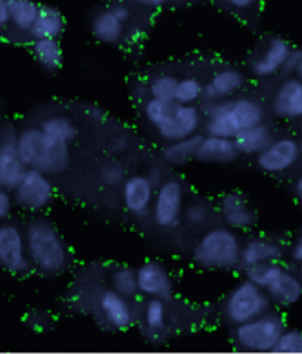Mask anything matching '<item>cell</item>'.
<instances>
[{
	"label": "cell",
	"instance_id": "obj_35",
	"mask_svg": "<svg viewBox=\"0 0 302 354\" xmlns=\"http://www.w3.org/2000/svg\"><path fill=\"white\" fill-rule=\"evenodd\" d=\"M129 177L126 165L121 161H109L99 171V179L106 187H117L126 182Z\"/></svg>",
	"mask_w": 302,
	"mask_h": 354
},
{
	"label": "cell",
	"instance_id": "obj_48",
	"mask_svg": "<svg viewBox=\"0 0 302 354\" xmlns=\"http://www.w3.org/2000/svg\"><path fill=\"white\" fill-rule=\"evenodd\" d=\"M296 272H298V274H299V278L302 279V261H301V263H298V268H296Z\"/></svg>",
	"mask_w": 302,
	"mask_h": 354
},
{
	"label": "cell",
	"instance_id": "obj_50",
	"mask_svg": "<svg viewBox=\"0 0 302 354\" xmlns=\"http://www.w3.org/2000/svg\"><path fill=\"white\" fill-rule=\"evenodd\" d=\"M299 147H301V151H302V138H301V140H299Z\"/></svg>",
	"mask_w": 302,
	"mask_h": 354
},
{
	"label": "cell",
	"instance_id": "obj_2",
	"mask_svg": "<svg viewBox=\"0 0 302 354\" xmlns=\"http://www.w3.org/2000/svg\"><path fill=\"white\" fill-rule=\"evenodd\" d=\"M264 106L251 96L209 102L205 114L207 135L234 139L242 130L264 123Z\"/></svg>",
	"mask_w": 302,
	"mask_h": 354
},
{
	"label": "cell",
	"instance_id": "obj_19",
	"mask_svg": "<svg viewBox=\"0 0 302 354\" xmlns=\"http://www.w3.org/2000/svg\"><path fill=\"white\" fill-rule=\"evenodd\" d=\"M272 106L273 113L283 120L302 118V80L299 77H287L276 88Z\"/></svg>",
	"mask_w": 302,
	"mask_h": 354
},
{
	"label": "cell",
	"instance_id": "obj_8",
	"mask_svg": "<svg viewBox=\"0 0 302 354\" xmlns=\"http://www.w3.org/2000/svg\"><path fill=\"white\" fill-rule=\"evenodd\" d=\"M0 268L15 276L35 270L28 256L26 232L14 221H0Z\"/></svg>",
	"mask_w": 302,
	"mask_h": 354
},
{
	"label": "cell",
	"instance_id": "obj_33",
	"mask_svg": "<svg viewBox=\"0 0 302 354\" xmlns=\"http://www.w3.org/2000/svg\"><path fill=\"white\" fill-rule=\"evenodd\" d=\"M200 97H204V84L195 77H185L178 80L176 87L174 101L183 105H195Z\"/></svg>",
	"mask_w": 302,
	"mask_h": 354
},
{
	"label": "cell",
	"instance_id": "obj_4",
	"mask_svg": "<svg viewBox=\"0 0 302 354\" xmlns=\"http://www.w3.org/2000/svg\"><path fill=\"white\" fill-rule=\"evenodd\" d=\"M143 113L165 142L195 136L202 126V114L195 105L148 97L143 105Z\"/></svg>",
	"mask_w": 302,
	"mask_h": 354
},
{
	"label": "cell",
	"instance_id": "obj_9",
	"mask_svg": "<svg viewBox=\"0 0 302 354\" xmlns=\"http://www.w3.org/2000/svg\"><path fill=\"white\" fill-rule=\"evenodd\" d=\"M186 189L185 185L171 177L165 179L155 191L152 203V218L155 225L161 229H173L183 218Z\"/></svg>",
	"mask_w": 302,
	"mask_h": 354
},
{
	"label": "cell",
	"instance_id": "obj_29",
	"mask_svg": "<svg viewBox=\"0 0 302 354\" xmlns=\"http://www.w3.org/2000/svg\"><path fill=\"white\" fill-rule=\"evenodd\" d=\"M39 126L53 139L65 143H71L78 135V129L74 121L70 117L61 114L46 117L41 120V123Z\"/></svg>",
	"mask_w": 302,
	"mask_h": 354
},
{
	"label": "cell",
	"instance_id": "obj_43",
	"mask_svg": "<svg viewBox=\"0 0 302 354\" xmlns=\"http://www.w3.org/2000/svg\"><path fill=\"white\" fill-rule=\"evenodd\" d=\"M147 176H148V179L153 183L155 187H158V186L165 180L164 171H162L160 167H152V169H149V171L147 173Z\"/></svg>",
	"mask_w": 302,
	"mask_h": 354
},
{
	"label": "cell",
	"instance_id": "obj_49",
	"mask_svg": "<svg viewBox=\"0 0 302 354\" xmlns=\"http://www.w3.org/2000/svg\"><path fill=\"white\" fill-rule=\"evenodd\" d=\"M296 75L299 77V79L302 80V64H301V66H299V70H298V73H296Z\"/></svg>",
	"mask_w": 302,
	"mask_h": 354
},
{
	"label": "cell",
	"instance_id": "obj_21",
	"mask_svg": "<svg viewBox=\"0 0 302 354\" xmlns=\"http://www.w3.org/2000/svg\"><path fill=\"white\" fill-rule=\"evenodd\" d=\"M245 84V75L234 68H223L211 75L204 84V99L208 102L233 97Z\"/></svg>",
	"mask_w": 302,
	"mask_h": 354
},
{
	"label": "cell",
	"instance_id": "obj_47",
	"mask_svg": "<svg viewBox=\"0 0 302 354\" xmlns=\"http://www.w3.org/2000/svg\"><path fill=\"white\" fill-rule=\"evenodd\" d=\"M173 3H189V2H199V0H170Z\"/></svg>",
	"mask_w": 302,
	"mask_h": 354
},
{
	"label": "cell",
	"instance_id": "obj_44",
	"mask_svg": "<svg viewBox=\"0 0 302 354\" xmlns=\"http://www.w3.org/2000/svg\"><path fill=\"white\" fill-rule=\"evenodd\" d=\"M129 2H133L136 5L149 6V8H162L164 5L170 2V0H129Z\"/></svg>",
	"mask_w": 302,
	"mask_h": 354
},
{
	"label": "cell",
	"instance_id": "obj_38",
	"mask_svg": "<svg viewBox=\"0 0 302 354\" xmlns=\"http://www.w3.org/2000/svg\"><path fill=\"white\" fill-rule=\"evenodd\" d=\"M301 64H302V49L292 48V50H290L289 57L285 62L282 73H285L286 75H294L298 73Z\"/></svg>",
	"mask_w": 302,
	"mask_h": 354
},
{
	"label": "cell",
	"instance_id": "obj_5",
	"mask_svg": "<svg viewBox=\"0 0 302 354\" xmlns=\"http://www.w3.org/2000/svg\"><path fill=\"white\" fill-rule=\"evenodd\" d=\"M242 245L234 229L214 226L207 229L196 241L192 259L202 269L233 270L240 264Z\"/></svg>",
	"mask_w": 302,
	"mask_h": 354
},
{
	"label": "cell",
	"instance_id": "obj_34",
	"mask_svg": "<svg viewBox=\"0 0 302 354\" xmlns=\"http://www.w3.org/2000/svg\"><path fill=\"white\" fill-rule=\"evenodd\" d=\"M177 83H178V79L173 74L161 73L158 75H155L153 79L148 83L149 97L161 99V101H174Z\"/></svg>",
	"mask_w": 302,
	"mask_h": 354
},
{
	"label": "cell",
	"instance_id": "obj_23",
	"mask_svg": "<svg viewBox=\"0 0 302 354\" xmlns=\"http://www.w3.org/2000/svg\"><path fill=\"white\" fill-rule=\"evenodd\" d=\"M238 148L234 140L214 135L202 136L196 152V160L202 162L227 164L238 158Z\"/></svg>",
	"mask_w": 302,
	"mask_h": 354
},
{
	"label": "cell",
	"instance_id": "obj_16",
	"mask_svg": "<svg viewBox=\"0 0 302 354\" xmlns=\"http://www.w3.org/2000/svg\"><path fill=\"white\" fill-rule=\"evenodd\" d=\"M155 191L156 187L147 174H131L122 183V204L133 216H147L152 209Z\"/></svg>",
	"mask_w": 302,
	"mask_h": 354
},
{
	"label": "cell",
	"instance_id": "obj_31",
	"mask_svg": "<svg viewBox=\"0 0 302 354\" xmlns=\"http://www.w3.org/2000/svg\"><path fill=\"white\" fill-rule=\"evenodd\" d=\"M212 217H214V208L204 199H195L185 205L183 220L190 229H205Z\"/></svg>",
	"mask_w": 302,
	"mask_h": 354
},
{
	"label": "cell",
	"instance_id": "obj_28",
	"mask_svg": "<svg viewBox=\"0 0 302 354\" xmlns=\"http://www.w3.org/2000/svg\"><path fill=\"white\" fill-rule=\"evenodd\" d=\"M202 136L195 135L185 139L167 142L162 148V158L171 165H185L189 161L196 160V152Z\"/></svg>",
	"mask_w": 302,
	"mask_h": 354
},
{
	"label": "cell",
	"instance_id": "obj_42",
	"mask_svg": "<svg viewBox=\"0 0 302 354\" xmlns=\"http://www.w3.org/2000/svg\"><path fill=\"white\" fill-rule=\"evenodd\" d=\"M290 259H292L296 264L302 261V234L295 239L294 245L290 247Z\"/></svg>",
	"mask_w": 302,
	"mask_h": 354
},
{
	"label": "cell",
	"instance_id": "obj_13",
	"mask_svg": "<svg viewBox=\"0 0 302 354\" xmlns=\"http://www.w3.org/2000/svg\"><path fill=\"white\" fill-rule=\"evenodd\" d=\"M131 12L124 3H113L99 10L91 22L93 37L104 44H117L126 35Z\"/></svg>",
	"mask_w": 302,
	"mask_h": 354
},
{
	"label": "cell",
	"instance_id": "obj_46",
	"mask_svg": "<svg viewBox=\"0 0 302 354\" xmlns=\"http://www.w3.org/2000/svg\"><path fill=\"white\" fill-rule=\"evenodd\" d=\"M104 111L100 109L99 106H92L88 108V117H91L93 121H102L104 118Z\"/></svg>",
	"mask_w": 302,
	"mask_h": 354
},
{
	"label": "cell",
	"instance_id": "obj_37",
	"mask_svg": "<svg viewBox=\"0 0 302 354\" xmlns=\"http://www.w3.org/2000/svg\"><path fill=\"white\" fill-rule=\"evenodd\" d=\"M14 204H15L14 194L0 186V221H5L10 216Z\"/></svg>",
	"mask_w": 302,
	"mask_h": 354
},
{
	"label": "cell",
	"instance_id": "obj_3",
	"mask_svg": "<svg viewBox=\"0 0 302 354\" xmlns=\"http://www.w3.org/2000/svg\"><path fill=\"white\" fill-rule=\"evenodd\" d=\"M18 152L28 169L59 174L70 167V143L53 139L40 126L19 130Z\"/></svg>",
	"mask_w": 302,
	"mask_h": 354
},
{
	"label": "cell",
	"instance_id": "obj_12",
	"mask_svg": "<svg viewBox=\"0 0 302 354\" xmlns=\"http://www.w3.org/2000/svg\"><path fill=\"white\" fill-rule=\"evenodd\" d=\"M301 157L299 140L287 136L277 138L256 155V165L268 174H282L294 169Z\"/></svg>",
	"mask_w": 302,
	"mask_h": 354
},
{
	"label": "cell",
	"instance_id": "obj_6",
	"mask_svg": "<svg viewBox=\"0 0 302 354\" xmlns=\"http://www.w3.org/2000/svg\"><path fill=\"white\" fill-rule=\"evenodd\" d=\"M273 304L264 288L245 278L227 294L223 315L230 325L236 326L272 312Z\"/></svg>",
	"mask_w": 302,
	"mask_h": 354
},
{
	"label": "cell",
	"instance_id": "obj_11",
	"mask_svg": "<svg viewBox=\"0 0 302 354\" xmlns=\"http://www.w3.org/2000/svg\"><path fill=\"white\" fill-rule=\"evenodd\" d=\"M19 130L12 123L0 124V186L12 192L27 171L18 152Z\"/></svg>",
	"mask_w": 302,
	"mask_h": 354
},
{
	"label": "cell",
	"instance_id": "obj_41",
	"mask_svg": "<svg viewBox=\"0 0 302 354\" xmlns=\"http://www.w3.org/2000/svg\"><path fill=\"white\" fill-rule=\"evenodd\" d=\"M10 26L8 0H0V32Z\"/></svg>",
	"mask_w": 302,
	"mask_h": 354
},
{
	"label": "cell",
	"instance_id": "obj_30",
	"mask_svg": "<svg viewBox=\"0 0 302 354\" xmlns=\"http://www.w3.org/2000/svg\"><path fill=\"white\" fill-rule=\"evenodd\" d=\"M167 301L161 298H148L143 306L142 320L151 334H161L167 328Z\"/></svg>",
	"mask_w": 302,
	"mask_h": 354
},
{
	"label": "cell",
	"instance_id": "obj_1",
	"mask_svg": "<svg viewBox=\"0 0 302 354\" xmlns=\"http://www.w3.org/2000/svg\"><path fill=\"white\" fill-rule=\"evenodd\" d=\"M24 232L32 269L44 276H57L68 269L70 250L52 221L35 217L26 225Z\"/></svg>",
	"mask_w": 302,
	"mask_h": 354
},
{
	"label": "cell",
	"instance_id": "obj_25",
	"mask_svg": "<svg viewBox=\"0 0 302 354\" xmlns=\"http://www.w3.org/2000/svg\"><path fill=\"white\" fill-rule=\"evenodd\" d=\"M273 131L270 126L265 123H260L249 129L242 130L239 135L234 138V145L238 148L239 155H258L263 149L268 147V143L273 140Z\"/></svg>",
	"mask_w": 302,
	"mask_h": 354
},
{
	"label": "cell",
	"instance_id": "obj_7",
	"mask_svg": "<svg viewBox=\"0 0 302 354\" xmlns=\"http://www.w3.org/2000/svg\"><path fill=\"white\" fill-rule=\"evenodd\" d=\"M285 329L283 316L268 312L249 322L233 326V342L242 351L273 353Z\"/></svg>",
	"mask_w": 302,
	"mask_h": 354
},
{
	"label": "cell",
	"instance_id": "obj_32",
	"mask_svg": "<svg viewBox=\"0 0 302 354\" xmlns=\"http://www.w3.org/2000/svg\"><path fill=\"white\" fill-rule=\"evenodd\" d=\"M111 288L124 297L134 298L139 294L138 272L130 268H118L111 273Z\"/></svg>",
	"mask_w": 302,
	"mask_h": 354
},
{
	"label": "cell",
	"instance_id": "obj_27",
	"mask_svg": "<svg viewBox=\"0 0 302 354\" xmlns=\"http://www.w3.org/2000/svg\"><path fill=\"white\" fill-rule=\"evenodd\" d=\"M10 26L17 31L30 35V31L37 19L40 6L35 0H8Z\"/></svg>",
	"mask_w": 302,
	"mask_h": 354
},
{
	"label": "cell",
	"instance_id": "obj_39",
	"mask_svg": "<svg viewBox=\"0 0 302 354\" xmlns=\"http://www.w3.org/2000/svg\"><path fill=\"white\" fill-rule=\"evenodd\" d=\"M129 148H130V140L124 135L114 136L113 139L109 140V149H111V152L115 153V155H121V153L127 152Z\"/></svg>",
	"mask_w": 302,
	"mask_h": 354
},
{
	"label": "cell",
	"instance_id": "obj_14",
	"mask_svg": "<svg viewBox=\"0 0 302 354\" xmlns=\"http://www.w3.org/2000/svg\"><path fill=\"white\" fill-rule=\"evenodd\" d=\"M136 272L139 294L148 298H161L165 301L171 300L174 295V282L162 263L148 260L140 264Z\"/></svg>",
	"mask_w": 302,
	"mask_h": 354
},
{
	"label": "cell",
	"instance_id": "obj_18",
	"mask_svg": "<svg viewBox=\"0 0 302 354\" xmlns=\"http://www.w3.org/2000/svg\"><path fill=\"white\" fill-rule=\"evenodd\" d=\"M218 212L226 226L242 230L249 229L256 223V213L239 192H229L223 195L218 201Z\"/></svg>",
	"mask_w": 302,
	"mask_h": 354
},
{
	"label": "cell",
	"instance_id": "obj_45",
	"mask_svg": "<svg viewBox=\"0 0 302 354\" xmlns=\"http://www.w3.org/2000/svg\"><path fill=\"white\" fill-rule=\"evenodd\" d=\"M294 194H295V198L298 199V203L302 205V174L296 177V180L294 183Z\"/></svg>",
	"mask_w": 302,
	"mask_h": 354
},
{
	"label": "cell",
	"instance_id": "obj_10",
	"mask_svg": "<svg viewBox=\"0 0 302 354\" xmlns=\"http://www.w3.org/2000/svg\"><path fill=\"white\" fill-rule=\"evenodd\" d=\"M12 194L18 207L30 213H40L53 201L55 186L49 174L36 169H27Z\"/></svg>",
	"mask_w": 302,
	"mask_h": 354
},
{
	"label": "cell",
	"instance_id": "obj_22",
	"mask_svg": "<svg viewBox=\"0 0 302 354\" xmlns=\"http://www.w3.org/2000/svg\"><path fill=\"white\" fill-rule=\"evenodd\" d=\"M272 301L281 307H290L302 298V279L298 272L283 268L272 283L265 288Z\"/></svg>",
	"mask_w": 302,
	"mask_h": 354
},
{
	"label": "cell",
	"instance_id": "obj_36",
	"mask_svg": "<svg viewBox=\"0 0 302 354\" xmlns=\"http://www.w3.org/2000/svg\"><path fill=\"white\" fill-rule=\"evenodd\" d=\"M273 353L302 354V330L286 328L279 338Z\"/></svg>",
	"mask_w": 302,
	"mask_h": 354
},
{
	"label": "cell",
	"instance_id": "obj_17",
	"mask_svg": "<svg viewBox=\"0 0 302 354\" xmlns=\"http://www.w3.org/2000/svg\"><path fill=\"white\" fill-rule=\"evenodd\" d=\"M290 50H292V46L283 37L273 36L268 39L264 44V49L252 61L251 70L254 75L260 77V79H265V77H272L281 73Z\"/></svg>",
	"mask_w": 302,
	"mask_h": 354
},
{
	"label": "cell",
	"instance_id": "obj_24",
	"mask_svg": "<svg viewBox=\"0 0 302 354\" xmlns=\"http://www.w3.org/2000/svg\"><path fill=\"white\" fill-rule=\"evenodd\" d=\"M65 19L61 10L55 6L41 5L37 19L32 26L30 36L36 39H58L64 32Z\"/></svg>",
	"mask_w": 302,
	"mask_h": 354
},
{
	"label": "cell",
	"instance_id": "obj_26",
	"mask_svg": "<svg viewBox=\"0 0 302 354\" xmlns=\"http://www.w3.org/2000/svg\"><path fill=\"white\" fill-rule=\"evenodd\" d=\"M32 57L46 71H58L62 65V46L58 39H36L31 44Z\"/></svg>",
	"mask_w": 302,
	"mask_h": 354
},
{
	"label": "cell",
	"instance_id": "obj_40",
	"mask_svg": "<svg viewBox=\"0 0 302 354\" xmlns=\"http://www.w3.org/2000/svg\"><path fill=\"white\" fill-rule=\"evenodd\" d=\"M227 6H230L232 9L236 10H249L251 8H254L260 0H223Z\"/></svg>",
	"mask_w": 302,
	"mask_h": 354
},
{
	"label": "cell",
	"instance_id": "obj_15",
	"mask_svg": "<svg viewBox=\"0 0 302 354\" xmlns=\"http://www.w3.org/2000/svg\"><path fill=\"white\" fill-rule=\"evenodd\" d=\"M131 298L117 292L113 288H106L99 294V312L108 326L117 330H126L136 322V310L131 304Z\"/></svg>",
	"mask_w": 302,
	"mask_h": 354
},
{
	"label": "cell",
	"instance_id": "obj_20",
	"mask_svg": "<svg viewBox=\"0 0 302 354\" xmlns=\"http://www.w3.org/2000/svg\"><path fill=\"white\" fill-rule=\"evenodd\" d=\"M283 257V247L276 239L265 236H254L242 245L240 266L243 269L264 263L281 261Z\"/></svg>",
	"mask_w": 302,
	"mask_h": 354
}]
</instances>
